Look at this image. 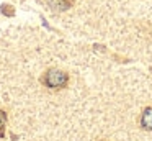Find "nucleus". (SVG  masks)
I'll use <instances>...</instances> for the list:
<instances>
[{
    "label": "nucleus",
    "instance_id": "2",
    "mask_svg": "<svg viewBox=\"0 0 152 141\" xmlns=\"http://www.w3.org/2000/svg\"><path fill=\"white\" fill-rule=\"evenodd\" d=\"M141 125L144 130H152V108H145L142 111V118H141Z\"/></svg>",
    "mask_w": 152,
    "mask_h": 141
},
{
    "label": "nucleus",
    "instance_id": "1",
    "mask_svg": "<svg viewBox=\"0 0 152 141\" xmlns=\"http://www.w3.org/2000/svg\"><path fill=\"white\" fill-rule=\"evenodd\" d=\"M67 82V74H64L62 71H57V69H53L46 74V84L49 87L56 89V87H62Z\"/></svg>",
    "mask_w": 152,
    "mask_h": 141
},
{
    "label": "nucleus",
    "instance_id": "3",
    "mask_svg": "<svg viewBox=\"0 0 152 141\" xmlns=\"http://www.w3.org/2000/svg\"><path fill=\"white\" fill-rule=\"evenodd\" d=\"M5 123H7V113L0 110V138H4L5 134Z\"/></svg>",
    "mask_w": 152,
    "mask_h": 141
}]
</instances>
